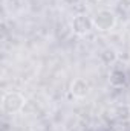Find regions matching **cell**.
Instances as JSON below:
<instances>
[{"label": "cell", "mask_w": 130, "mask_h": 131, "mask_svg": "<svg viewBox=\"0 0 130 131\" xmlns=\"http://www.w3.org/2000/svg\"><path fill=\"white\" fill-rule=\"evenodd\" d=\"M94 29L99 32H109L116 25V15L112 9H99L92 17Z\"/></svg>", "instance_id": "6da1fadb"}, {"label": "cell", "mask_w": 130, "mask_h": 131, "mask_svg": "<svg viewBox=\"0 0 130 131\" xmlns=\"http://www.w3.org/2000/svg\"><path fill=\"white\" fill-rule=\"evenodd\" d=\"M25 107V98L18 92H8L2 98V110L5 114H17Z\"/></svg>", "instance_id": "7a4b0ae2"}, {"label": "cell", "mask_w": 130, "mask_h": 131, "mask_svg": "<svg viewBox=\"0 0 130 131\" xmlns=\"http://www.w3.org/2000/svg\"><path fill=\"white\" fill-rule=\"evenodd\" d=\"M64 5H69V6H75V5H78L81 0H61Z\"/></svg>", "instance_id": "52a82bcc"}, {"label": "cell", "mask_w": 130, "mask_h": 131, "mask_svg": "<svg viewBox=\"0 0 130 131\" xmlns=\"http://www.w3.org/2000/svg\"><path fill=\"white\" fill-rule=\"evenodd\" d=\"M97 2H98V0H97Z\"/></svg>", "instance_id": "ba28073f"}, {"label": "cell", "mask_w": 130, "mask_h": 131, "mask_svg": "<svg viewBox=\"0 0 130 131\" xmlns=\"http://www.w3.org/2000/svg\"><path fill=\"white\" fill-rule=\"evenodd\" d=\"M70 93L75 96V98H86L89 93H90V84L84 79V78H77L72 81L70 84Z\"/></svg>", "instance_id": "277c9868"}, {"label": "cell", "mask_w": 130, "mask_h": 131, "mask_svg": "<svg viewBox=\"0 0 130 131\" xmlns=\"http://www.w3.org/2000/svg\"><path fill=\"white\" fill-rule=\"evenodd\" d=\"M110 82H112L113 85H121V84L124 82V73L119 72V70L112 72V75H110Z\"/></svg>", "instance_id": "8992f818"}, {"label": "cell", "mask_w": 130, "mask_h": 131, "mask_svg": "<svg viewBox=\"0 0 130 131\" xmlns=\"http://www.w3.org/2000/svg\"><path fill=\"white\" fill-rule=\"evenodd\" d=\"M101 60L106 63V64H113L116 60H118V53L115 49L112 47H106L103 52H101Z\"/></svg>", "instance_id": "5b68a950"}, {"label": "cell", "mask_w": 130, "mask_h": 131, "mask_svg": "<svg viewBox=\"0 0 130 131\" xmlns=\"http://www.w3.org/2000/svg\"><path fill=\"white\" fill-rule=\"evenodd\" d=\"M70 29H72V32L75 35L84 37V35L90 34V31L94 29L92 18H89L86 14H77L73 17V20L70 21Z\"/></svg>", "instance_id": "3957f363"}]
</instances>
